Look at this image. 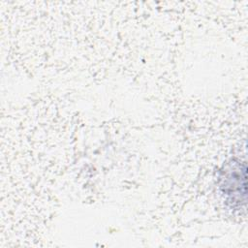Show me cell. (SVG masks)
<instances>
[{"instance_id": "obj_1", "label": "cell", "mask_w": 248, "mask_h": 248, "mask_svg": "<svg viewBox=\"0 0 248 248\" xmlns=\"http://www.w3.org/2000/svg\"><path fill=\"white\" fill-rule=\"evenodd\" d=\"M246 164H230L220 177V188L227 201L232 205L246 202Z\"/></svg>"}]
</instances>
